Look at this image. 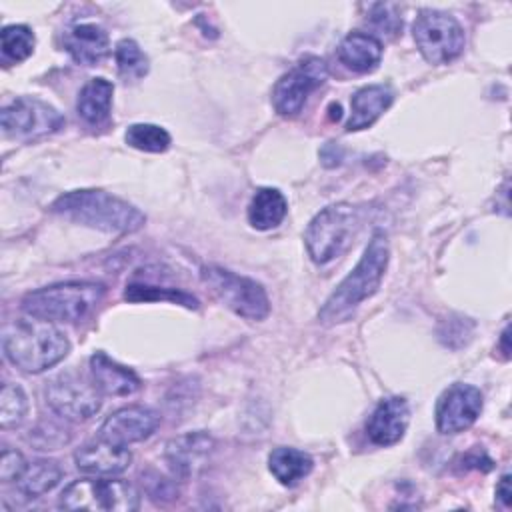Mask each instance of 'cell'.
<instances>
[{
    "mask_svg": "<svg viewBox=\"0 0 512 512\" xmlns=\"http://www.w3.org/2000/svg\"><path fill=\"white\" fill-rule=\"evenodd\" d=\"M390 258L388 238L382 230H376L350 274L336 286V290L326 298L318 312V320L324 326H334L350 320L356 308L376 294L384 278Z\"/></svg>",
    "mask_w": 512,
    "mask_h": 512,
    "instance_id": "1",
    "label": "cell"
},
{
    "mask_svg": "<svg viewBox=\"0 0 512 512\" xmlns=\"http://www.w3.org/2000/svg\"><path fill=\"white\" fill-rule=\"evenodd\" d=\"M2 350L10 364L22 372L38 374L70 352L66 334L42 318H16L2 328Z\"/></svg>",
    "mask_w": 512,
    "mask_h": 512,
    "instance_id": "2",
    "label": "cell"
},
{
    "mask_svg": "<svg viewBox=\"0 0 512 512\" xmlns=\"http://www.w3.org/2000/svg\"><path fill=\"white\" fill-rule=\"evenodd\" d=\"M50 210L76 224L114 234L136 232L146 222V216L136 206L104 190H72L60 194L50 204Z\"/></svg>",
    "mask_w": 512,
    "mask_h": 512,
    "instance_id": "3",
    "label": "cell"
},
{
    "mask_svg": "<svg viewBox=\"0 0 512 512\" xmlns=\"http://www.w3.org/2000/svg\"><path fill=\"white\" fill-rule=\"evenodd\" d=\"M104 292L106 286L100 282H60L28 292L22 298V310L48 322H76L100 304Z\"/></svg>",
    "mask_w": 512,
    "mask_h": 512,
    "instance_id": "4",
    "label": "cell"
},
{
    "mask_svg": "<svg viewBox=\"0 0 512 512\" xmlns=\"http://www.w3.org/2000/svg\"><path fill=\"white\" fill-rule=\"evenodd\" d=\"M362 224V212L358 206L338 202L322 208L304 232L308 256L316 264H328L342 256Z\"/></svg>",
    "mask_w": 512,
    "mask_h": 512,
    "instance_id": "5",
    "label": "cell"
},
{
    "mask_svg": "<svg viewBox=\"0 0 512 512\" xmlns=\"http://www.w3.org/2000/svg\"><path fill=\"white\" fill-rule=\"evenodd\" d=\"M200 278L210 288V292L234 314L252 322H260L268 316L270 312L268 294L264 286L254 278L236 274L218 264L202 266Z\"/></svg>",
    "mask_w": 512,
    "mask_h": 512,
    "instance_id": "6",
    "label": "cell"
},
{
    "mask_svg": "<svg viewBox=\"0 0 512 512\" xmlns=\"http://www.w3.org/2000/svg\"><path fill=\"white\" fill-rule=\"evenodd\" d=\"M60 508L90 512H132L140 508L138 490L112 476L82 478L70 482L60 494Z\"/></svg>",
    "mask_w": 512,
    "mask_h": 512,
    "instance_id": "7",
    "label": "cell"
},
{
    "mask_svg": "<svg viewBox=\"0 0 512 512\" xmlns=\"http://www.w3.org/2000/svg\"><path fill=\"white\" fill-rule=\"evenodd\" d=\"M412 34L418 52L430 64H448L464 50V30L460 22L440 10H420Z\"/></svg>",
    "mask_w": 512,
    "mask_h": 512,
    "instance_id": "8",
    "label": "cell"
},
{
    "mask_svg": "<svg viewBox=\"0 0 512 512\" xmlns=\"http://www.w3.org/2000/svg\"><path fill=\"white\" fill-rule=\"evenodd\" d=\"M2 130L14 140H36L64 126V116L48 102L34 96H18L2 110Z\"/></svg>",
    "mask_w": 512,
    "mask_h": 512,
    "instance_id": "9",
    "label": "cell"
},
{
    "mask_svg": "<svg viewBox=\"0 0 512 512\" xmlns=\"http://www.w3.org/2000/svg\"><path fill=\"white\" fill-rule=\"evenodd\" d=\"M46 402L50 410L66 420H90L102 406L100 390L82 374L62 372L46 384Z\"/></svg>",
    "mask_w": 512,
    "mask_h": 512,
    "instance_id": "10",
    "label": "cell"
},
{
    "mask_svg": "<svg viewBox=\"0 0 512 512\" xmlns=\"http://www.w3.org/2000/svg\"><path fill=\"white\" fill-rule=\"evenodd\" d=\"M328 78V66L318 56L302 58L278 78L272 88V106L280 116H296L308 96Z\"/></svg>",
    "mask_w": 512,
    "mask_h": 512,
    "instance_id": "11",
    "label": "cell"
},
{
    "mask_svg": "<svg viewBox=\"0 0 512 512\" xmlns=\"http://www.w3.org/2000/svg\"><path fill=\"white\" fill-rule=\"evenodd\" d=\"M482 412V392L472 384L448 386L436 402V428L442 434H458L470 428Z\"/></svg>",
    "mask_w": 512,
    "mask_h": 512,
    "instance_id": "12",
    "label": "cell"
},
{
    "mask_svg": "<svg viewBox=\"0 0 512 512\" xmlns=\"http://www.w3.org/2000/svg\"><path fill=\"white\" fill-rule=\"evenodd\" d=\"M160 424V416L158 412H154L148 406H124L114 410L100 426V434L102 438L120 444V446H128L134 442H140L148 436L154 434V430Z\"/></svg>",
    "mask_w": 512,
    "mask_h": 512,
    "instance_id": "13",
    "label": "cell"
},
{
    "mask_svg": "<svg viewBox=\"0 0 512 512\" xmlns=\"http://www.w3.org/2000/svg\"><path fill=\"white\" fill-rule=\"evenodd\" d=\"M212 448H214V440L210 434L202 430L186 432L172 438L166 444L164 460L176 478L188 480L206 466Z\"/></svg>",
    "mask_w": 512,
    "mask_h": 512,
    "instance_id": "14",
    "label": "cell"
},
{
    "mask_svg": "<svg viewBox=\"0 0 512 512\" xmlns=\"http://www.w3.org/2000/svg\"><path fill=\"white\" fill-rule=\"evenodd\" d=\"M132 462V454L126 446L114 444L102 436L82 444L74 452V464L88 476H118Z\"/></svg>",
    "mask_w": 512,
    "mask_h": 512,
    "instance_id": "15",
    "label": "cell"
},
{
    "mask_svg": "<svg viewBox=\"0 0 512 512\" xmlns=\"http://www.w3.org/2000/svg\"><path fill=\"white\" fill-rule=\"evenodd\" d=\"M410 422V406L402 396H388L376 404L368 422L366 434L376 446H392L402 440Z\"/></svg>",
    "mask_w": 512,
    "mask_h": 512,
    "instance_id": "16",
    "label": "cell"
},
{
    "mask_svg": "<svg viewBox=\"0 0 512 512\" xmlns=\"http://www.w3.org/2000/svg\"><path fill=\"white\" fill-rule=\"evenodd\" d=\"M64 48L82 66L100 64L110 52L108 32L96 22H76L64 32Z\"/></svg>",
    "mask_w": 512,
    "mask_h": 512,
    "instance_id": "17",
    "label": "cell"
},
{
    "mask_svg": "<svg viewBox=\"0 0 512 512\" xmlns=\"http://www.w3.org/2000/svg\"><path fill=\"white\" fill-rule=\"evenodd\" d=\"M90 376L96 388L108 396H130L142 386L134 370L118 364L106 352H94L90 356Z\"/></svg>",
    "mask_w": 512,
    "mask_h": 512,
    "instance_id": "18",
    "label": "cell"
},
{
    "mask_svg": "<svg viewBox=\"0 0 512 512\" xmlns=\"http://www.w3.org/2000/svg\"><path fill=\"white\" fill-rule=\"evenodd\" d=\"M394 92L386 84L362 86L350 100V118L346 122L348 132L364 130L372 126L392 104Z\"/></svg>",
    "mask_w": 512,
    "mask_h": 512,
    "instance_id": "19",
    "label": "cell"
},
{
    "mask_svg": "<svg viewBox=\"0 0 512 512\" xmlns=\"http://www.w3.org/2000/svg\"><path fill=\"white\" fill-rule=\"evenodd\" d=\"M336 54L338 60L352 72H372L382 60V42L370 32L354 30L340 40Z\"/></svg>",
    "mask_w": 512,
    "mask_h": 512,
    "instance_id": "20",
    "label": "cell"
},
{
    "mask_svg": "<svg viewBox=\"0 0 512 512\" xmlns=\"http://www.w3.org/2000/svg\"><path fill=\"white\" fill-rule=\"evenodd\" d=\"M112 94H114V84L106 78H90L76 102L78 116L90 124V126H100L110 118V108H112Z\"/></svg>",
    "mask_w": 512,
    "mask_h": 512,
    "instance_id": "21",
    "label": "cell"
},
{
    "mask_svg": "<svg viewBox=\"0 0 512 512\" xmlns=\"http://www.w3.org/2000/svg\"><path fill=\"white\" fill-rule=\"evenodd\" d=\"M288 212L284 194L276 188H258L248 204V222L256 230L276 228Z\"/></svg>",
    "mask_w": 512,
    "mask_h": 512,
    "instance_id": "22",
    "label": "cell"
},
{
    "mask_svg": "<svg viewBox=\"0 0 512 512\" xmlns=\"http://www.w3.org/2000/svg\"><path fill=\"white\" fill-rule=\"evenodd\" d=\"M312 466H314L312 456L298 448L280 446V448H274L268 456V468L272 476L284 486H292L304 476H308L312 472Z\"/></svg>",
    "mask_w": 512,
    "mask_h": 512,
    "instance_id": "23",
    "label": "cell"
},
{
    "mask_svg": "<svg viewBox=\"0 0 512 512\" xmlns=\"http://www.w3.org/2000/svg\"><path fill=\"white\" fill-rule=\"evenodd\" d=\"M60 478H62L60 464L56 460L42 458L26 464L24 472L16 480V486L24 496L36 498L52 490L60 482Z\"/></svg>",
    "mask_w": 512,
    "mask_h": 512,
    "instance_id": "24",
    "label": "cell"
},
{
    "mask_svg": "<svg viewBox=\"0 0 512 512\" xmlns=\"http://www.w3.org/2000/svg\"><path fill=\"white\" fill-rule=\"evenodd\" d=\"M124 298L128 302H156V300H166L172 304H180L184 308H198V298L180 290V288H166V286H156V284H146V282H130L124 290Z\"/></svg>",
    "mask_w": 512,
    "mask_h": 512,
    "instance_id": "25",
    "label": "cell"
},
{
    "mask_svg": "<svg viewBox=\"0 0 512 512\" xmlns=\"http://www.w3.org/2000/svg\"><path fill=\"white\" fill-rule=\"evenodd\" d=\"M114 60L118 74L124 82H136L148 74V56L130 38H124L116 44Z\"/></svg>",
    "mask_w": 512,
    "mask_h": 512,
    "instance_id": "26",
    "label": "cell"
},
{
    "mask_svg": "<svg viewBox=\"0 0 512 512\" xmlns=\"http://www.w3.org/2000/svg\"><path fill=\"white\" fill-rule=\"evenodd\" d=\"M28 412V398L18 384L6 382L0 392V426L4 430L16 428L24 422Z\"/></svg>",
    "mask_w": 512,
    "mask_h": 512,
    "instance_id": "27",
    "label": "cell"
},
{
    "mask_svg": "<svg viewBox=\"0 0 512 512\" xmlns=\"http://www.w3.org/2000/svg\"><path fill=\"white\" fill-rule=\"evenodd\" d=\"M124 140L128 146L142 152H164L172 142L170 134L156 124H132L128 126Z\"/></svg>",
    "mask_w": 512,
    "mask_h": 512,
    "instance_id": "28",
    "label": "cell"
},
{
    "mask_svg": "<svg viewBox=\"0 0 512 512\" xmlns=\"http://www.w3.org/2000/svg\"><path fill=\"white\" fill-rule=\"evenodd\" d=\"M0 44H2V54L14 62L26 60L34 52V32L24 26V24H10L2 28L0 34Z\"/></svg>",
    "mask_w": 512,
    "mask_h": 512,
    "instance_id": "29",
    "label": "cell"
},
{
    "mask_svg": "<svg viewBox=\"0 0 512 512\" xmlns=\"http://www.w3.org/2000/svg\"><path fill=\"white\" fill-rule=\"evenodd\" d=\"M366 22L382 36L396 38L402 30V16L400 8L390 2H376L368 6Z\"/></svg>",
    "mask_w": 512,
    "mask_h": 512,
    "instance_id": "30",
    "label": "cell"
},
{
    "mask_svg": "<svg viewBox=\"0 0 512 512\" xmlns=\"http://www.w3.org/2000/svg\"><path fill=\"white\" fill-rule=\"evenodd\" d=\"M24 468H26L24 456L18 450L4 448L2 460H0V478L4 482H12V480L16 482L20 478V474L24 472Z\"/></svg>",
    "mask_w": 512,
    "mask_h": 512,
    "instance_id": "31",
    "label": "cell"
},
{
    "mask_svg": "<svg viewBox=\"0 0 512 512\" xmlns=\"http://www.w3.org/2000/svg\"><path fill=\"white\" fill-rule=\"evenodd\" d=\"M148 492L152 498H174L176 496L174 486L160 476H156L152 482H148Z\"/></svg>",
    "mask_w": 512,
    "mask_h": 512,
    "instance_id": "32",
    "label": "cell"
},
{
    "mask_svg": "<svg viewBox=\"0 0 512 512\" xmlns=\"http://www.w3.org/2000/svg\"><path fill=\"white\" fill-rule=\"evenodd\" d=\"M496 498L500 500V504H502L504 508L510 506V502H512V492H510V476H508V474H504V476L500 478V482H498V486H496Z\"/></svg>",
    "mask_w": 512,
    "mask_h": 512,
    "instance_id": "33",
    "label": "cell"
},
{
    "mask_svg": "<svg viewBox=\"0 0 512 512\" xmlns=\"http://www.w3.org/2000/svg\"><path fill=\"white\" fill-rule=\"evenodd\" d=\"M500 344H502V350H504V356H506V358H508V356H510V354H508V352H510V346H508V326H506V328H504V332H502V338H500Z\"/></svg>",
    "mask_w": 512,
    "mask_h": 512,
    "instance_id": "34",
    "label": "cell"
}]
</instances>
